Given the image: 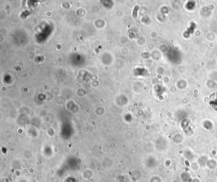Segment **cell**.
<instances>
[{"instance_id":"1","label":"cell","mask_w":217,"mask_h":182,"mask_svg":"<svg viewBox=\"0 0 217 182\" xmlns=\"http://www.w3.org/2000/svg\"><path fill=\"white\" fill-rule=\"evenodd\" d=\"M211 102V104L212 106H216L217 108V92L214 93L210 96V99H209Z\"/></svg>"}]
</instances>
